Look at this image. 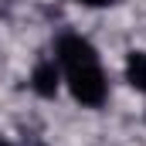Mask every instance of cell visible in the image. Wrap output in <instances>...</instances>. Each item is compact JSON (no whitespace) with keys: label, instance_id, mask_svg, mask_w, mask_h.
Here are the masks:
<instances>
[{"label":"cell","instance_id":"6da1fadb","mask_svg":"<svg viewBox=\"0 0 146 146\" xmlns=\"http://www.w3.org/2000/svg\"><path fill=\"white\" fill-rule=\"evenodd\" d=\"M65 82L72 88L75 102H82L88 109H99L109 99V82H106V72L99 65V54H92L85 61H75V65H65Z\"/></svg>","mask_w":146,"mask_h":146},{"label":"cell","instance_id":"7a4b0ae2","mask_svg":"<svg viewBox=\"0 0 146 146\" xmlns=\"http://www.w3.org/2000/svg\"><path fill=\"white\" fill-rule=\"evenodd\" d=\"M31 88H34L41 99H54L58 88H61V72L54 61H37L34 72H31Z\"/></svg>","mask_w":146,"mask_h":146},{"label":"cell","instance_id":"3957f363","mask_svg":"<svg viewBox=\"0 0 146 146\" xmlns=\"http://www.w3.org/2000/svg\"><path fill=\"white\" fill-rule=\"evenodd\" d=\"M126 82L136 92H146V51H133L126 58Z\"/></svg>","mask_w":146,"mask_h":146},{"label":"cell","instance_id":"277c9868","mask_svg":"<svg viewBox=\"0 0 146 146\" xmlns=\"http://www.w3.org/2000/svg\"><path fill=\"white\" fill-rule=\"evenodd\" d=\"M78 3H85V7H109L115 0H78Z\"/></svg>","mask_w":146,"mask_h":146},{"label":"cell","instance_id":"5b68a950","mask_svg":"<svg viewBox=\"0 0 146 146\" xmlns=\"http://www.w3.org/2000/svg\"><path fill=\"white\" fill-rule=\"evenodd\" d=\"M0 146H14V143H10V139H0Z\"/></svg>","mask_w":146,"mask_h":146}]
</instances>
